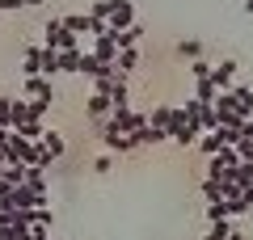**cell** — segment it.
<instances>
[{
    "label": "cell",
    "mask_w": 253,
    "mask_h": 240,
    "mask_svg": "<svg viewBox=\"0 0 253 240\" xmlns=\"http://www.w3.org/2000/svg\"><path fill=\"white\" fill-rule=\"evenodd\" d=\"M203 198H207V202H224V198H228L224 181H215V177H203Z\"/></svg>",
    "instance_id": "obj_17"
},
{
    "label": "cell",
    "mask_w": 253,
    "mask_h": 240,
    "mask_svg": "<svg viewBox=\"0 0 253 240\" xmlns=\"http://www.w3.org/2000/svg\"><path fill=\"white\" fill-rule=\"evenodd\" d=\"M101 68H106V63H101L93 51H81V59H76V76H89V80H93Z\"/></svg>",
    "instance_id": "obj_12"
},
{
    "label": "cell",
    "mask_w": 253,
    "mask_h": 240,
    "mask_svg": "<svg viewBox=\"0 0 253 240\" xmlns=\"http://www.w3.org/2000/svg\"><path fill=\"white\" fill-rule=\"evenodd\" d=\"M177 55H181V59H203V38H181Z\"/></svg>",
    "instance_id": "obj_19"
},
{
    "label": "cell",
    "mask_w": 253,
    "mask_h": 240,
    "mask_svg": "<svg viewBox=\"0 0 253 240\" xmlns=\"http://www.w3.org/2000/svg\"><path fill=\"white\" fill-rule=\"evenodd\" d=\"M13 131H17L21 139H42V131H46V126H42V118H21V122L13 126Z\"/></svg>",
    "instance_id": "obj_16"
},
{
    "label": "cell",
    "mask_w": 253,
    "mask_h": 240,
    "mask_svg": "<svg viewBox=\"0 0 253 240\" xmlns=\"http://www.w3.org/2000/svg\"><path fill=\"white\" fill-rule=\"evenodd\" d=\"M93 173H110V156H97V160H93Z\"/></svg>",
    "instance_id": "obj_30"
},
{
    "label": "cell",
    "mask_w": 253,
    "mask_h": 240,
    "mask_svg": "<svg viewBox=\"0 0 253 240\" xmlns=\"http://www.w3.org/2000/svg\"><path fill=\"white\" fill-rule=\"evenodd\" d=\"M236 148H219L215 156H207V177H215V181H228V173H232V164H236Z\"/></svg>",
    "instance_id": "obj_4"
},
{
    "label": "cell",
    "mask_w": 253,
    "mask_h": 240,
    "mask_svg": "<svg viewBox=\"0 0 253 240\" xmlns=\"http://www.w3.org/2000/svg\"><path fill=\"white\" fill-rule=\"evenodd\" d=\"M131 21H139V17H135V4H131V0H110L106 26H110V30H126Z\"/></svg>",
    "instance_id": "obj_5"
},
{
    "label": "cell",
    "mask_w": 253,
    "mask_h": 240,
    "mask_svg": "<svg viewBox=\"0 0 253 240\" xmlns=\"http://www.w3.org/2000/svg\"><path fill=\"white\" fill-rule=\"evenodd\" d=\"M110 110H114V106H110V97H106V93H89V101H84V114H89V122L106 118Z\"/></svg>",
    "instance_id": "obj_9"
},
{
    "label": "cell",
    "mask_w": 253,
    "mask_h": 240,
    "mask_svg": "<svg viewBox=\"0 0 253 240\" xmlns=\"http://www.w3.org/2000/svg\"><path fill=\"white\" fill-rule=\"evenodd\" d=\"M190 76H194V80H207L211 76V63L207 59H190Z\"/></svg>",
    "instance_id": "obj_25"
},
{
    "label": "cell",
    "mask_w": 253,
    "mask_h": 240,
    "mask_svg": "<svg viewBox=\"0 0 253 240\" xmlns=\"http://www.w3.org/2000/svg\"><path fill=\"white\" fill-rule=\"evenodd\" d=\"M84 13H89L93 21H101V26H106V17H110V0H93V4H89Z\"/></svg>",
    "instance_id": "obj_24"
},
{
    "label": "cell",
    "mask_w": 253,
    "mask_h": 240,
    "mask_svg": "<svg viewBox=\"0 0 253 240\" xmlns=\"http://www.w3.org/2000/svg\"><path fill=\"white\" fill-rule=\"evenodd\" d=\"M110 34H114V46H118V51H126V46H139V42H144L148 30H144V21H131L126 30H110Z\"/></svg>",
    "instance_id": "obj_7"
},
{
    "label": "cell",
    "mask_w": 253,
    "mask_h": 240,
    "mask_svg": "<svg viewBox=\"0 0 253 240\" xmlns=\"http://www.w3.org/2000/svg\"><path fill=\"white\" fill-rule=\"evenodd\" d=\"M215 84H211V80H194V101H207V106H211V101H215Z\"/></svg>",
    "instance_id": "obj_22"
},
{
    "label": "cell",
    "mask_w": 253,
    "mask_h": 240,
    "mask_svg": "<svg viewBox=\"0 0 253 240\" xmlns=\"http://www.w3.org/2000/svg\"><path fill=\"white\" fill-rule=\"evenodd\" d=\"M21 97L55 106V84H51V76H21Z\"/></svg>",
    "instance_id": "obj_3"
},
{
    "label": "cell",
    "mask_w": 253,
    "mask_h": 240,
    "mask_svg": "<svg viewBox=\"0 0 253 240\" xmlns=\"http://www.w3.org/2000/svg\"><path fill=\"white\" fill-rule=\"evenodd\" d=\"M241 9H245V13H253V0H241Z\"/></svg>",
    "instance_id": "obj_34"
},
{
    "label": "cell",
    "mask_w": 253,
    "mask_h": 240,
    "mask_svg": "<svg viewBox=\"0 0 253 240\" xmlns=\"http://www.w3.org/2000/svg\"><path fill=\"white\" fill-rule=\"evenodd\" d=\"M245 194V211H253V190H241Z\"/></svg>",
    "instance_id": "obj_31"
},
{
    "label": "cell",
    "mask_w": 253,
    "mask_h": 240,
    "mask_svg": "<svg viewBox=\"0 0 253 240\" xmlns=\"http://www.w3.org/2000/svg\"><path fill=\"white\" fill-rule=\"evenodd\" d=\"M101 143H106L110 152H135V139H131V135H101Z\"/></svg>",
    "instance_id": "obj_20"
},
{
    "label": "cell",
    "mask_w": 253,
    "mask_h": 240,
    "mask_svg": "<svg viewBox=\"0 0 253 240\" xmlns=\"http://www.w3.org/2000/svg\"><path fill=\"white\" fill-rule=\"evenodd\" d=\"M114 72H123V76L139 72V51H135V46H126V51H118V55H114Z\"/></svg>",
    "instance_id": "obj_11"
},
{
    "label": "cell",
    "mask_w": 253,
    "mask_h": 240,
    "mask_svg": "<svg viewBox=\"0 0 253 240\" xmlns=\"http://www.w3.org/2000/svg\"><path fill=\"white\" fill-rule=\"evenodd\" d=\"M38 76H63V72H59V51L42 46V59H38Z\"/></svg>",
    "instance_id": "obj_13"
},
{
    "label": "cell",
    "mask_w": 253,
    "mask_h": 240,
    "mask_svg": "<svg viewBox=\"0 0 253 240\" xmlns=\"http://www.w3.org/2000/svg\"><path fill=\"white\" fill-rule=\"evenodd\" d=\"M228 240H245V232H241V228H232V232H228Z\"/></svg>",
    "instance_id": "obj_32"
},
{
    "label": "cell",
    "mask_w": 253,
    "mask_h": 240,
    "mask_svg": "<svg viewBox=\"0 0 253 240\" xmlns=\"http://www.w3.org/2000/svg\"><path fill=\"white\" fill-rule=\"evenodd\" d=\"M38 143H42V148H46V152H51V156H55V160H59V156H63V152H68V139H63V135H59V131H42V139H38Z\"/></svg>",
    "instance_id": "obj_15"
},
{
    "label": "cell",
    "mask_w": 253,
    "mask_h": 240,
    "mask_svg": "<svg viewBox=\"0 0 253 240\" xmlns=\"http://www.w3.org/2000/svg\"><path fill=\"white\" fill-rule=\"evenodd\" d=\"M236 72H241V63H236V59H219L215 63V68H211V84H215V89L219 93H224V89H232V84H236Z\"/></svg>",
    "instance_id": "obj_6"
},
{
    "label": "cell",
    "mask_w": 253,
    "mask_h": 240,
    "mask_svg": "<svg viewBox=\"0 0 253 240\" xmlns=\"http://www.w3.org/2000/svg\"><path fill=\"white\" fill-rule=\"evenodd\" d=\"M76 59H81V51H59V72L63 76H76Z\"/></svg>",
    "instance_id": "obj_23"
},
{
    "label": "cell",
    "mask_w": 253,
    "mask_h": 240,
    "mask_svg": "<svg viewBox=\"0 0 253 240\" xmlns=\"http://www.w3.org/2000/svg\"><path fill=\"white\" fill-rule=\"evenodd\" d=\"M228 93H232V101H236V110H241V118H253V84H241V80H236Z\"/></svg>",
    "instance_id": "obj_8"
},
{
    "label": "cell",
    "mask_w": 253,
    "mask_h": 240,
    "mask_svg": "<svg viewBox=\"0 0 253 240\" xmlns=\"http://www.w3.org/2000/svg\"><path fill=\"white\" fill-rule=\"evenodd\" d=\"M203 135V126L194 122V114H186V106H173V118H169V143L177 148H194Z\"/></svg>",
    "instance_id": "obj_1"
},
{
    "label": "cell",
    "mask_w": 253,
    "mask_h": 240,
    "mask_svg": "<svg viewBox=\"0 0 253 240\" xmlns=\"http://www.w3.org/2000/svg\"><path fill=\"white\" fill-rule=\"evenodd\" d=\"M0 126L13 131V97H0Z\"/></svg>",
    "instance_id": "obj_26"
},
{
    "label": "cell",
    "mask_w": 253,
    "mask_h": 240,
    "mask_svg": "<svg viewBox=\"0 0 253 240\" xmlns=\"http://www.w3.org/2000/svg\"><path fill=\"white\" fill-rule=\"evenodd\" d=\"M232 148H236V156H241L245 164H253V139H236Z\"/></svg>",
    "instance_id": "obj_27"
},
{
    "label": "cell",
    "mask_w": 253,
    "mask_h": 240,
    "mask_svg": "<svg viewBox=\"0 0 253 240\" xmlns=\"http://www.w3.org/2000/svg\"><path fill=\"white\" fill-rule=\"evenodd\" d=\"M232 228H236V219H215V223L207 228V236H203V240H228V232H232Z\"/></svg>",
    "instance_id": "obj_21"
},
{
    "label": "cell",
    "mask_w": 253,
    "mask_h": 240,
    "mask_svg": "<svg viewBox=\"0 0 253 240\" xmlns=\"http://www.w3.org/2000/svg\"><path fill=\"white\" fill-rule=\"evenodd\" d=\"M38 4H46V0H26V9H38Z\"/></svg>",
    "instance_id": "obj_33"
},
{
    "label": "cell",
    "mask_w": 253,
    "mask_h": 240,
    "mask_svg": "<svg viewBox=\"0 0 253 240\" xmlns=\"http://www.w3.org/2000/svg\"><path fill=\"white\" fill-rule=\"evenodd\" d=\"M169 118H173V106H152V110H148V126L169 131Z\"/></svg>",
    "instance_id": "obj_18"
},
{
    "label": "cell",
    "mask_w": 253,
    "mask_h": 240,
    "mask_svg": "<svg viewBox=\"0 0 253 240\" xmlns=\"http://www.w3.org/2000/svg\"><path fill=\"white\" fill-rule=\"evenodd\" d=\"M215 219H228L224 202H207V223H215Z\"/></svg>",
    "instance_id": "obj_28"
},
{
    "label": "cell",
    "mask_w": 253,
    "mask_h": 240,
    "mask_svg": "<svg viewBox=\"0 0 253 240\" xmlns=\"http://www.w3.org/2000/svg\"><path fill=\"white\" fill-rule=\"evenodd\" d=\"M4 206H9V202H4V194H0V211H4Z\"/></svg>",
    "instance_id": "obj_35"
},
{
    "label": "cell",
    "mask_w": 253,
    "mask_h": 240,
    "mask_svg": "<svg viewBox=\"0 0 253 240\" xmlns=\"http://www.w3.org/2000/svg\"><path fill=\"white\" fill-rule=\"evenodd\" d=\"M26 9V0H0V13H21Z\"/></svg>",
    "instance_id": "obj_29"
},
{
    "label": "cell",
    "mask_w": 253,
    "mask_h": 240,
    "mask_svg": "<svg viewBox=\"0 0 253 240\" xmlns=\"http://www.w3.org/2000/svg\"><path fill=\"white\" fill-rule=\"evenodd\" d=\"M42 46H51V51H81V38L63 26V17H51L42 26Z\"/></svg>",
    "instance_id": "obj_2"
},
{
    "label": "cell",
    "mask_w": 253,
    "mask_h": 240,
    "mask_svg": "<svg viewBox=\"0 0 253 240\" xmlns=\"http://www.w3.org/2000/svg\"><path fill=\"white\" fill-rule=\"evenodd\" d=\"M93 55H97L101 63H114L118 46H114V34H110V30H106V34H97V38H93Z\"/></svg>",
    "instance_id": "obj_10"
},
{
    "label": "cell",
    "mask_w": 253,
    "mask_h": 240,
    "mask_svg": "<svg viewBox=\"0 0 253 240\" xmlns=\"http://www.w3.org/2000/svg\"><path fill=\"white\" fill-rule=\"evenodd\" d=\"M38 59H42V42H30L21 59V76H38Z\"/></svg>",
    "instance_id": "obj_14"
}]
</instances>
